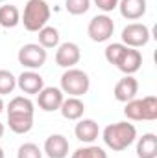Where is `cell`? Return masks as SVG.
Returning a JSON list of instances; mask_svg holds the SVG:
<instances>
[{
	"instance_id": "obj_1",
	"label": "cell",
	"mask_w": 157,
	"mask_h": 158,
	"mask_svg": "<svg viewBox=\"0 0 157 158\" xmlns=\"http://www.w3.org/2000/svg\"><path fill=\"white\" fill-rule=\"evenodd\" d=\"M102 138H104V143L109 149H113V151H124V149H128L137 140V129H135L133 123L117 121V123H111V125H107L104 129Z\"/></svg>"
},
{
	"instance_id": "obj_2",
	"label": "cell",
	"mask_w": 157,
	"mask_h": 158,
	"mask_svg": "<svg viewBox=\"0 0 157 158\" xmlns=\"http://www.w3.org/2000/svg\"><path fill=\"white\" fill-rule=\"evenodd\" d=\"M50 20V6L46 0H28L24 6V13L20 17V22L28 31H39Z\"/></svg>"
},
{
	"instance_id": "obj_3",
	"label": "cell",
	"mask_w": 157,
	"mask_h": 158,
	"mask_svg": "<svg viewBox=\"0 0 157 158\" xmlns=\"http://www.w3.org/2000/svg\"><path fill=\"white\" fill-rule=\"evenodd\" d=\"M124 114L133 121H155L157 119V98L146 96L142 99H131L124 107Z\"/></svg>"
},
{
	"instance_id": "obj_4",
	"label": "cell",
	"mask_w": 157,
	"mask_h": 158,
	"mask_svg": "<svg viewBox=\"0 0 157 158\" xmlns=\"http://www.w3.org/2000/svg\"><path fill=\"white\" fill-rule=\"evenodd\" d=\"M91 88V79L87 76V72L79 70V68H67L61 76V92L69 94L72 98H79L83 94H87Z\"/></svg>"
},
{
	"instance_id": "obj_5",
	"label": "cell",
	"mask_w": 157,
	"mask_h": 158,
	"mask_svg": "<svg viewBox=\"0 0 157 158\" xmlns=\"http://www.w3.org/2000/svg\"><path fill=\"white\" fill-rule=\"evenodd\" d=\"M46 57H48L46 50H44L43 46H39L37 42L24 44V46L19 50V53H17L19 63H20L24 68H28V70H37L41 66H44Z\"/></svg>"
},
{
	"instance_id": "obj_6",
	"label": "cell",
	"mask_w": 157,
	"mask_h": 158,
	"mask_svg": "<svg viewBox=\"0 0 157 158\" xmlns=\"http://www.w3.org/2000/svg\"><path fill=\"white\" fill-rule=\"evenodd\" d=\"M115 31V22L111 17L107 15H96L91 19L89 26H87V35L89 39L94 42H105L113 37Z\"/></svg>"
},
{
	"instance_id": "obj_7",
	"label": "cell",
	"mask_w": 157,
	"mask_h": 158,
	"mask_svg": "<svg viewBox=\"0 0 157 158\" xmlns=\"http://www.w3.org/2000/svg\"><path fill=\"white\" fill-rule=\"evenodd\" d=\"M122 44H126L128 48H142L150 42V28L146 24L141 22H131L122 30Z\"/></svg>"
},
{
	"instance_id": "obj_8",
	"label": "cell",
	"mask_w": 157,
	"mask_h": 158,
	"mask_svg": "<svg viewBox=\"0 0 157 158\" xmlns=\"http://www.w3.org/2000/svg\"><path fill=\"white\" fill-rule=\"evenodd\" d=\"M81 59V50L76 42H63L56 52V64L61 68H74Z\"/></svg>"
},
{
	"instance_id": "obj_9",
	"label": "cell",
	"mask_w": 157,
	"mask_h": 158,
	"mask_svg": "<svg viewBox=\"0 0 157 158\" xmlns=\"http://www.w3.org/2000/svg\"><path fill=\"white\" fill-rule=\"evenodd\" d=\"M63 99H65V96H63L61 88H56V86H44L37 94V105H39L41 110H44V112L59 110Z\"/></svg>"
},
{
	"instance_id": "obj_10",
	"label": "cell",
	"mask_w": 157,
	"mask_h": 158,
	"mask_svg": "<svg viewBox=\"0 0 157 158\" xmlns=\"http://www.w3.org/2000/svg\"><path fill=\"white\" fill-rule=\"evenodd\" d=\"M141 64H142V53L137 48H128L126 46L124 53L120 55V59L117 63V68L126 76H133L135 72L141 70Z\"/></svg>"
},
{
	"instance_id": "obj_11",
	"label": "cell",
	"mask_w": 157,
	"mask_h": 158,
	"mask_svg": "<svg viewBox=\"0 0 157 158\" xmlns=\"http://www.w3.org/2000/svg\"><path fill=\"white\" fill-rule=\"evenodd\" d=\"M137 92H139V81L133 77V76H124L115 85V88H113L115 99L120 101V103H128V101L135 99Z\"/></svg>"
},
{
	"instance_id": "obj_12",
	"label": "cell",
	"mask_w": 157,
	"mask_h": 158,
	"mask_svg": "<svg viewBox=\"0 0 157 158\" xmlns=\"http://www.w3.org/2000/svg\"><path fill=\"white\" fill-rule=\"evenodd\" d=\"M69 149V140L63 134H50L44 140V153L48 158H67Z\"/></svg>"
},
{
	"instance_id": "obj_13",
	"label": "cell",
	"mask_w": 157,
	"mask_h": 158,
	"mask_svg": "<svg viewBox=\"0 0 157 158\" xmlns=\"http://www.w3.org/2000/svg\"><path fill=\"white\" fill-rule=\"evenodd\" d=\"M17 86L24 92V94H39L44 88V79L41 74H37L35 70H26L17 77Z\"/></svg>"
},
{
	"instance_id": "obj_14",
	"label": "cell",
	"mask_w": 157,
	"mask_h": 158,
	"mask_svg": "<svg viewBox=\"0 0 157 158\" xmlns=\"http://www.w3.org/2000/svg\"><path fill=\"white\" fill-rule=\"evenodd\" d=\"M74 134H76V138H78L79 142L92 143L98 138V134H100V127H98V123L94 119H89V118L79 119L78 123H76V127H74Z\"/></svg>"
},
{
	"instance_id": "obj_15",
	"label": "cell",
	"mask_w": 157,
	"mask_h": 158,
	"mask_svg": "<svg viewBox=\"0 0 157 158\" xmlns=\"http://www.w3.org/2000/svg\"><path fill=\"white\" fill-rule=\"evenodd\" d=\"M120 15L128 20H137L146 13V0H118Z\"/></svg>"
},
{
	"instance_id": "obj_16",
	"label": "cell",
	"mask_w": 157,
	"mask_h": 158,
	"mask_svg": "<svg viewBox=\"0 0 157 158\" xmlns=\"http://www.w3.org/2000/svg\"><path fill=\"white\" fill-rule=\"evenodd\" d=\"M59 112H61V116L65 119H72V121L81 119L83 112H85V103H83L79 98L69 96L67 99H63V103H61V107H59Z\"/></svg>"
},
{
	"instance_id": "obj_17",
	"label": "cell",
	"mask_w": 157,
	"mask_h": 158,
	"mask_svg": "<svg viewBox=\"0 0 157 158\" xmlns=\"http://www.w3.org/2000/svg\"><path fill=\"white\" fill-rule=\"evenodd\" d=\"M137 156L139 158H157V136L154 132L142 134L137 140Z\"/></svg>"
},
{
	"instance_id": "obj_18",
	"label": "cell",
	"mask_w": 157,
	"mask_h": 158,
	"mask_svg": "<svg viewBox=\"0 0 157 158\" xmlns=\"http://www.w3.org/2000/svg\"><path fill=\"white\" fill-rule=\"evenodd\" d=\"M7 125L15 134H26L34 127L32 114H7Z\"/></svg>"
},
{
	"instance_id": "obj_19",
	"label": "cell",
	"mask_w": 157,
	"mask_h": 158,
	"mask_svg": "<svg viewBox=\"0 0 157 158\" xmlns=\"http://www.w3.org/2000/svg\"><path fill=\"white\" fill-rule=\"evenodd\" d=\"M34 101L26 96H17L7 105V114H32L34 116Z\"/></svg>"
},
{
	"instance_id": "obj_20",
	"label": "cell",
	"mask_w": 157,
	"mask_h": 158,
	"mask_svg": "<svg viewBox=\"0 0 157 158\" xmlns=\"http://www.w3.org/2000/svg\"><path fill=\"white\" fill-rule=\"evenodd\" d=\"M39 35V46H43L44 50H50V48H57L59 46V31H57V28H54V26H44V28H41L39 31H37Z\"/></svg>"
},
{
	"instance_id": "obj_21",
	"label": "cell",
	"mask_w": 157,
	"mask_h": 158,
	"mask_svg": "<svg viewBox=\"0 0 157 158\" xmlns=\"http://www.w3.org/2000/svg\"><path fill=\"white\" fill-rule=\"evenodd\" d=\"M20 22V13L15 6H0V26L2 28H15Z\"/></svg>"
},
{
	"instance_id": "obj_22",
	"label": "cell",
	"mask_w": 157,
	"mask_h": 158,
	"mask_svg": "<svg viewBox=\"0 0 157 158\" xmlns=\"http://www.w3.org/2000/svg\"><path fill=\"white\" fill-rule=\"evenodd\" d=\"M72 158H107V153L98 145H87L76 149L72 153Z\"/></svg>"
},
{
	"instance_id": "obj_23",
	"label": "cell",
	"mask_w": 157,
	"mask_h": 158,
	"mask_svg": "<svg viewBox=\"0 0 157 158\" xmlns=\"http://www.w3.org/2000/svg\"><path fill=\"white\" fill-rule=\"evenodd\" d=\"M17 86V77L9 70H0V96L11 94Z\"/></svg>"
},
{
	"instance_id": "obj_24",
	"label": "cell",
	"mask_w": 157,
	"mask_h": 158,
	"mask_svg": "<svg viewBox=\"0 0 157 158\" xmlns=\"http://www.w3.org/2000/svg\"><path fill=\"white\" fill-rule=\"evenodd\" d=\"M124 50H126V44H122V42H113V44H109L107 48H105V61L109 63V64H115L117 66L118 59H120V55L124 53Z\"/></svg>"
},
{
	"instance_id": "obj_25",
	"label": "cell",
	"mask_w": 157,
	"mask_h": 158,
	"mask_svg": "<svg viewBox=\"0 0 157 158\" xmlns=\"http://www.w3.org/2000/svg\"><path fill=\"white\" fill-rule=\"evenodd\" d=\"M91 7V0H65V9L70 15H83Z\"/></svg>"
},
{
	"instance_id": "obj_26",
	"label": "cell",
	"mask_w": 157,
	"mask_h": 158,
	"mask_svg": "<svg viewBox=\"0 0 157 158\" xmlns=\"http://www.w3.org/2000/svg\"><path fill=\"white\" fill-rule=\"evenodd\" d=\"M17 158H43V151L39 149V145H35L32 142H26L19 147Z\"/></svg>"
},
{
	"instance_id": "obj_27",
	"label": "cell",
	"mask_w": 157,
	"mask_h": 158,
	"mask_svg": "<svg viewBox=\"0 0 157 158\" xmlns=\"http://www.w3.org/2000/svg\"><path fill=\"white\" fill-rule=\"evenodd\" d=\"M92 2H94V6H96L98 9H102L104 13H109V11H113V9L118 7V0H92Z\"/></svg>"
},
{
	"instance_id": "obj_28",
	"label": "cell",
	"mask_w": 157,
	"mask_h": 158,
	"mask_svg": "<svg viewBox=\"0 0 157 158\" xmlns=\"http://www.w3.org/2000/svg\"><path fill=\"white\" fill-rule=\"evenodd\" d=\"M4 131H6V129H4V123H0V138L4 136Z\"/></svg>"
},
{
	"instance_id": "obj_29",
	"label": "cell",
	"mask_w": 157,
	"mask_h": 158,
	"mask_svg": "<svg viewBox=\"0 0 157 158\" xmlns=\"http://www.w3.org/2000/svg\"><path fill=\"white\" fill-rule=\"evenodd\" d=\"M2 110H4V101H2V96H0V114H2Z\"/></svg>"
},
{
	"instance_id": "obj_30",
	"label": "cell",
	"mask_w": 157,
	"mask_h": 158,
	"mask_svg": "<svg viewBox=\"0 0 157 158\" xmlns=\"http://www.w3.org/2000/svg\"><path fill=\"white\" fill-rule=\"evenodd\" d=\"M0 158H6V155H4V149L0 147Z\"/></svg>"
},
{
	"instance_id": "obj_31",
	"label": "cell",
	"mask_w": 157,
	"mask_h": 158,
	"mask_svg": "<svg viewBox=\"0 0 157 158\" xmlns=\"http://www.w3.org/2000/svg\"><path fill=\"white\" fill-rule=\"evenodd\" d=\"M0 2H4V0H0Z\"/></svg>"
}]
</instances>
